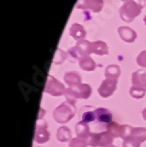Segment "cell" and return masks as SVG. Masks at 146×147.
Listing matches in <instances>:
<instances>
[{"label": "cell", "mask_w": 146, "mask_h": 147, "mask_svg": "<svg viewBox=\"0 0 146 147\" xmlns=\"http://www.w3.org/2000/svg\"><path fill=\"white\" fill-rule=\"evenodd\" d=\"M98 113V118L101 123H109L111 120V114L109 113V111L105 110V109H99L97 110Z\"/></svg>", "instance_id": "cell-1"}]
</instances>
